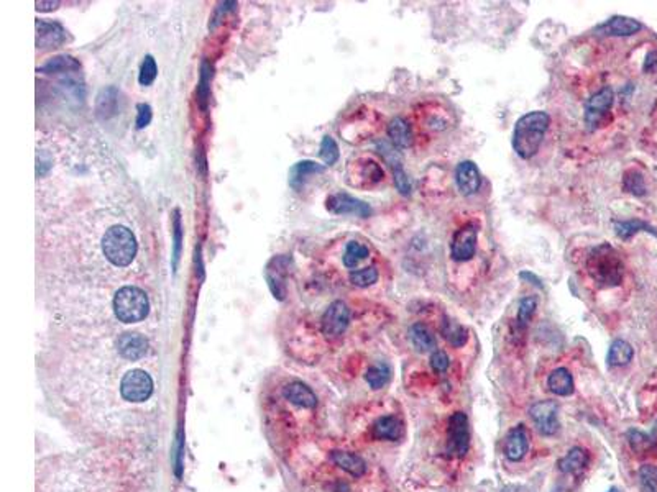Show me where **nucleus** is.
<instances>
[{
	"label": "nucleus",
	"instance_id": "obj_2",
	"mask_svg": "<svg viewBox=\"0 0 657 492\" xmlns=\"http://www.w3.org/2000/svg\"><path fill=\"white\" fill-rule=\"evenodd\" d=\"M587 273L600 287L619 286L623 279V261L613 246L603 243L590 251Z\"/></svg>",
	"mask_w": 657,
	"mask_h": 492
},
{
	"label": "nucleus",
	"instance_id": "obj_24",
	"mask_svg": "<svg viewBox=\"0 0 657 492\" xmlns=\"http://www.w3.org/2000/svg\"><path fill=\"white\" fill-rule=\"evenodd\" d=\"M634 350L628 341L614 340L608 350V365L610 366H626L633 360Z\"/></svg>",
	"mask_w": 657,
	"mask_h": 492
},
{
	"label": "nucleus",
	"instance_id": "obj_29",
	"mask_svg": "<svg viewBox=\"0 0 657 492\" xmlns=\"http://www.w3.org/2000/svg\"><path fill=\"white\" fill-rule=\"evenodd\" d=\"M118 102V94L113 87L102 91L99 98H97V113L101 118H108L116 113V107Z\"/></svg>",
	"mask_w": 657,
	"mask_h": 492
},
{
	"label": "nucleus",
	"instance_id": "obj_34",
	"mask_svg": "<svg viewBox=\"0 0 657 492\" xmlns=\"http://www.w3.org/2000/svg\"><path fill=\"white\" fill-rule=\"evenodd\" d=\"M536 307H537L536 299L524 297L521 300L520 307H518V317H516V322H518L520 328L527 327V324H529V320L532 319V315H534L536 312Z\"/></svg>",
	"mask_w": 657,
	"mask_h": 492
},
{
	"label": "nucleus",
	"instance_id": "obj_13",
	"mask_svg": "<svg viewBox=\"0 0 657 492\" xmlns=\"http://www.w3.org/2000/svg\"><path fill=\"white\" fill-rule=\"evenodd\" d=\"M529 450V433L524 425L511 428L503 443L505 457L510 461H521Z\"/></svg>",
	"mask_w": 657,
	"mask_h": 492
},
{
	"label": "nucleus",
	"instance_id": "obj_14",
	"mask_svg": "<svg viewBox=\"0 0 657 492\" xmlns=\"http://www.w3.org/2000/svg\"><path fill=\"white\" fill-rule=\"evenodd\" d=\"M371 435H374L376 440L398 442V440L405 437V423L396 416L380 417L378 421L374 423V427H371Z\"/></svg>",
	"mask_w": 657,
	"mask_h": 492
},
{
	"label": "nucleus",
	"instance_id": "obj_45",
	"mask_svg": "<svg viewBox=\"0 0 657 492\" xmlns=\"http://www.w3.org/2000/svg\"><path fill=\"white\" fill-rule=\"evenodd\" d=\"M58 5L60 2H36V10H40V12H48V10H55Z\"/></svg>",
	"mask_w": 657,
	"mask_h": 492
},
{
	"label": "nucleus",
	"instance_id": "obj_40",
	"mask_svg": "<svg viewBox=\"0 0 657 492\" xmlns=\"http://www.w3.org/2000/svg\"><path fill=\"white\" fill-rule=\"evenodd\" d=\"M449 365H450V360H449L446 351H442V350L434 351L432 356H431V366H432L434 371H436V372H446L449 370Z\"/></svg>",
	"mask_w": 657,
	"mask_h": 492
},
{
	"label": "nucleus",
	"instance_id": "obj_22",
	"mask_svg": "<svg viewBox=\"0 0 657 492\" xmlns=\"http://www.w3.org/2000/svg\"><path fill=\"white\" fill-rule=\"evenodd\" d=\"M410 340L419 353H429V351H436L437 348L436 336L424 324L412 325L410 328Z\"/></svg>",
	"mask_w": 657,
	"mask_h": 492
},
{
	"label": "nucleus",
	"instance_id": "obj_10",
	"mask_svg": "<svg viewBox=\"0 0 657 492\" xmlns=\"http://www.w3.org/2000/svg\"><path fill=\"white\" fill-rule=\"evenodd\" d=\"M350 310L342 300H335L322 315V331L329 338H339L349 327Z\"/></svg>",
	"mask_w": 657,
	"mask_h": 492
},
{
	"label": "nucleus",
	"instance_id": "obj_4",
	"mask_svg": "<svg viewBox=\"0 0 657 492\" xmlns=\"http://www.w3.org/2000/svg\"><path fill=\"white\" fill-rule=\"evenodd\" d=\"M148 297L142 289L127 286L113 297V310L123 324H137L148 315Z\"/></svg>",
	"mask_w": 657,
	"mask_h": 492
},
{
	"label": "nucleus",
	"instance_id": "obj_43",
	"mask_svg": "<svg viewBox=\"0 0 657 492\" xmlns=\"http://www.w3.org/2000/svg\"><path fill=\"white\" fill-rule=\"evenodd\" d=\"M152 120V108L147 103H140L138 105V117H137V128H145Z\"/></svg>",
	"mask_w": 657,
	"mask_h": 492
},
{
	"label": "nucleus",
	"instance_id": "obj_35",
	"mask_svg": "<svg viewBox=\"0 0 657 492\" xmlns=\"http://www.w3.org/2000/svg\"><path fill=\"white\" fill-rule=\"evenodd\" d=\"M79 69V64L76 63L74 59L69 58V56H58L50 63H46L41 69L43 72H58V71H77Z\"/></svg>",
	"mask_w": 657,
	"mask_h": 492
},
{
	"label": "nucleus",
	"instance_id": "obj_7",
	"mask_svg": "<svg viewBox=\"0 0 657 492\" xmlns=\"http://www.w3.org/2000/svg\"><path fill=\"white\" fill-rule=\"evenodd\" d=\"M613 101L614 94L610 87H602L588 98L585 103V123L590 130H595L605 122L608 112L612 110Z\"/></svg>",
	"mask_w": 657,
	"mask_h": 492
},
{
	"label": "nucleus",
	"instance_id": "obj_30",
	"mask_svg": "<svg viewBox=\"0 0 657 492\" xmlns=\"http://www.w3.org/2000/svg\"><path fill=\"white\" fill-rule=\"evenodd\" d=\"M370 255V251H369V248L361 245V243L359 241H350L349 245H347L345 248V255H344V264L347 268H355L356 264H359L360 261H364L366 260V258H369Z\"/></svg>",
	"mask_w": 657,
	"mask_h": 492
},
{
	"label": "nucleus",
	"instance_id": "obj_37",
	"mask_svg": "<svg viewBox=\"0 0 657 492\" xmlns=\"http://www.w3.org/2000/svg\"><path fill=\"white\" fill-rule=\"evenodd\" d=\"M391 168H393V176H395V184H396L398 190H400L403 195H410L412 190V184H411V179L408 178V174L405 173V169H403L401 163L391 164Z\"/></svg>",
	"mask_w": 657,
	"mask_h": 492
},
{
	"label": "nucleus",
	"instance_id": "obj_41",
	"mask_svg": "<svg viewBox=\"0 0 657 492\" xmlns=\"http://www.w3.org/2000/svg\"><path fill=\"white\" fill-rule=\"evenodd\" d=\"M209 67L208 64H203V76H201V84H199V101H201V105H206V101H208V94H209V87H208V81H209V74L210 72L208 71Z\"/></svg>",
	"mask_w": 657,
	"mask_h": 492
},
{
	"label": "nucleus",
	"instance_id": "obj_16",
	"mask_svg": "<svg viewBox=\"0 0 657 492\" xmlns=\"http://www.w3.org/2000/svg\"><path fill=\"white\" fill-rule=\"evenodd\" d=\"M148 350V341L140 333H123L118 338V351L123 358L137 361L143 358Z\"/></svg>",
	"mask_w": 657,
	"mask_h": 492
},
{
	"label": "nucleus",
	"instance_id": "obj_17",
	"mask_svg": "<svg viewBox=\"0 0 657 492\" xmlns=\"http://www.w3.org/2000/svg\"><path fill=\"white\" fill-rule=\"evenodd\" d=\"M590 463V454L585 448L575 447L572 450H568V453L566 457L558 459V469L563 474H577L583 471Z\"/></svg>",
	"mask_w": 657,
	"mask_h": 492
},
{
	"label": "nucleus",
	"instance_id": "obj_1",
	"mask_svg": "<svg viewBox=\"0 0 657 492\" xmlns=\"http://www.w3.org/2000/svg\"><path fill=\"white\" fill-rule=\"evenodd\" d=\"M551 125V117L547 112L534 110L522 115L515 125L513 149L522 159H531L539 151Z\"/></svg>",
	"mask_w": 657,
	"mask_h": 492
},
{
	"label": "nucleus",
	"instance_id": "obj_12",
	"mask_svg": "<svg viewBox=\"0 0 657 492\" xmlns=\"http://www.w3.org/2000/svg\"><path fill=\"white\" fill-rule=\"evenodd\" d=\"M455 183L460 194L464 195H473L478 193L480 185H482V176L477 164L473 161H462L457 169H455Z\"/></svg>",
	"mask_w": 657,
	"mask_h": 492
},
{
	"label": "nucleus",
	"instance_id": "obj_18",
	"mask_svg": "<svg viewBox=\"0 0 657 492\" xmlns=\"http://www.w3.org/2000/svg\"><path fill=\"white\" fill-rule=\"evenodd\" d=\"M64 40V30L58 23L36 22V45L38 48H51L58 46Z\"/></svg>",
	"mask_w": 657,
	"mask_h": 492
},
{
	"label": "nucleus",
	"instance_id": "obj_15",
	"mask_svg": "<svg viewBox=\"0 0 657 492\" xmlns=\"http://www.w3.org/2000/svg\"><path fill=\"white\" fill-rule=\"evenodd\" d=\"M641 28H643V25L638 20L617 15V17L610 18L608 22L600 25L597 32L607 36H631L638 33Z\"/></svg>",
	"mask_w": 657,
	"mask_h": 492
},
{
	"label": "nucleus",
	"instance_id": "obj_21",
	"mask_svg": "<svg viewBox=\"0 0 657 492\" xmlns=\"http://www.w3.org/2000/svg\"><path fill=\"white\" fill-rule=\"evenodd\" d=\"M388 137L396 148H410L412 144V132L410 123L403 117H395L388 123Z\"/></svg>",
	"mask_w": 657,
	"mask_h": 492
},
{
	"label": "nucleus",
	"instance_id": "obj_32",
	"mask_svg": "<svg viewBox=\"0 0 657 492\" xmlns=\"http://www.w3.org/2000/svg\"><path fill=\"white\" fill-rule=\"evenodd\" d=\"M376 281H378V271H376V268L374 266L350 273V282L354 284V286L369 287L371 286V284H375Z\"/></svg>",
	"mask_w": 657,
	"mask_h": 492
},
{
	"label": "nucleus",
	"instance_id": "obj_27",
	"mask_svg": "<svg viewBox=\"0 0 657 492\" xmlns=\"http://www.w3.org/2000/svg\"><path fill=\"white\" fill-rule=\"evenodd\" d=\"M365 377L370 387H374V389H381V387L388 384V381H390L391 370L386 362H376V365H374L369 371H366Z\"/></svg>",
	"mask_w": 657,
	"mask_h": 492
},
{
	"label": "nucleus",
	"instance_id": "obj_42",
	"mask_svg": "<svg viewBox=\"0 0 657 492\" xmlns=\"http://www.w3.org/2000/svg\"><path fill=\"white\" fill-rule=\"evenodd\" d=\"M179 250H181V219H179V212H176V217H174V263H173L174 268L178 266Z\"/></svg>",
	"mask_w": 657,
	"mask_h": 492
},
{
	"label": "nucleus",
	"instance_id": "obj_20",
	"mask_svg": "<svg viewBox=\"0 0 657 492\" xmlns=\"http://www.w3.org/2000/svg\"><path fill=\"white\" fill-rule=\"evenodd\" d=\"M283 394L289 402L298 407L313 408L315 407V404H318L315 394L309 389L306 384H303V382H291V384H288L286 387H284Z\"/></svg>",
	"mask_w": 657,
	"mask_h": 492
},
{
	"label": "nucleus",
	"instance_id": "obj_9",
	"mask_svg": "<svg viewBox=\"0 0 657 492\" xmlns=\"http://www.w3.org/2000/svg\"><path fill=\"white\" fill-rule=\"evenodd\" d=\"M529 416L537 430L546 437L557 433L558 430V406L556 401H539L532 404Z\"/></svg>",
	"mask_w": 657,
	"mask_h": 492
},
{
	"label": "nucleus",
	"instance_id": "obj_31",
	"mask_svg": "<svg viewBox=\"0 0 657 492\" xmlns=\"http://www.w3.org/2000/svg\"><path fill=\"white\" fill-rule=\"evenodd\" d=\"M623 188L626 193L633 194V195H644L646 194V183L643 174L636 169H629L624 173L623 178Z\"/></svg>",
	"mask_w": 657,
	"mask_h": 492
},
{
	"label": "nucleus",
	"instance_id": "obj_6",
	"mask_svg": "<svg viewBox=\"0 0 657 492\" xmlns=\"http://www.w3.org/2000/svg\"><path fill=\"white\" fill-rule=\"evenodd\" d=\"M153 394V381L148 372L142 370L128 371L122 377L120 396L128 402H145Z\"/></svg>",
	"mask_w": 657,
	"mask_h": 492
},
{
	"label": "nucleus",
	"instance_id": "obj_11",
	"mask_svg": "<svg viewBox=\"0 0 657 492\" xmlns=\"http://www.w3.org/2000/svg\"><path fill=\"white\" fill-rule=\"evenodd\" d=\"M327 209L332 212V214L337 215H359L364 217V219L371 214L369 204H365L364 200L355 199V197L349 194H335L329 197Z\"/></svg>",
	"mask_w": 657,
	"mask_h": 492
},
{
	"label": "nucleus",
	"instance_id": "obj_23",
	"mask_svg": "<svg viewBox=\"0 0 657 492\" xmlns=\"http://www.w3.org/2000/svg\"><path fill=\"white\" fill-rule=\"evenodd\" d=\"M330 458H332V461L339 468H342L349 474L355 476V478H361V476L366 473V463L359 454L347 452H332Z\"/></svg>",
	"mask_w": 657,
	"mask_h": 492
},
{
	"label": "nucleus",
	"instance_id": "obj_8",
	"mask_svg": "<svg viewBox=\"0 0 657 492\" xmlns=\"http://www.w3.org/2000/svg\"><path fill=\"white\" fill-rule=\"evenodd\" d=\"M477 238L478 227L475 224H465L464 227L454 233L452 241H450V256L455 261H468L472 260L477 250Z\"/></svg>",
	"mask_w": 657,
	"mask_h": 492
},
{
	"label": "nucleus",
	"instance_id": "obj_36",
	"mask_svg": "<svg viewBox=\"0 0 657 492\" xmlns=\"http://www.w3.org/2000/svg\"><path fill=\"white\" fill-rule=\"evenodd\" d=\"M320 158L324 159V163L327 166H332L335 161L339 159V147L335 143L334 138L330 137H324L322 143H320Z\"/></svg>",
	"mask_w": 657,
	"mask_h": 492
},
{
	"label": "nucleus",
	"instance_id": "obj_25",
	"mask_svg": "<svg viewBox=\"0 0 657 492\" xmlns=\"http://www.w3.org/2000/svg\"><path fill=\"white\" fill-rule=\"evenodd\" d=\"M318 173H324V166H320L314 161H301L293 166L291 174H289V184H291V188H294L296 190L301 189L304 181L308 179V176L318 174Z\"/></svg>",
	"mask_w": 657,
	"mask_h": 492
},
{
	"label": "nucleus",
	"instance_id": "obj_39",
	"mask_svg": "<svg viewBox=\"0 0 657 492\" xmlns=\"http://www.w3.org/2000/svg\"><path fill=\"white\" fill-rule=\"evenodd\" d=\"M157 77V63L152 56H147L145 61L142 63V69H140V84L142 86H150Z\"/></svg>",
	"mask_w": 657,
	"mask_h": 492
},
{
	"label": "nucleus",
	"instance_id": "obj_33",
	"mask_svg": "<svg viewBox=\"0 0 657 492\" xmlns=\"http://www.w3.org/2000/svg\"><path fill=\"white\" fill-rule=\"evenodd\" d=\"M628 443H629L631 450L636 453H644L653 447V440H651L646 433L639 432V430H629Z\"/></svg>",
	"mask_w": 657,
	"mask_h": 492
},
{
	"label": "nucleus",
	"instance_id": "obj_3",
	"mask_svg": "<svg viewBox=\"0 0 657 492\" xmlns=\"http://www.w3.org/2000/svg\"><path fill=\"white\" fill-rule=\"evenodd\" d=\"M102 250L108 261L116 266H128L135 258L137 241L133 233L125 227H112L102 240Z\"/></svg>",
	"mask_w": 657,
	"mask_h": 492
},
{
	"label": "nucleus",
	"instance_id": "obj_26",
	"mask_svg": "<svg viewBox=\"0 0 657 492\" xmlns=\"http://www.w3.org/2000/svg\"><path fill=\"white\" fill-rule=\"evenodd\" d=\"M441 331H442L444 338H446L450 345L455 346V348H460V346H464L465 343H467V338H468L467 328H465L464 325H460L459 322H455V320H450V319L444 320Z\"/></svg>",
	"mask_w": 657,
	"mask_h": 492
},
{
	"label": "nucleus",
	"instance_id": "obj_38",
	"mask_svg": "<svg viewBox=\"0 0 657 492\" xmlns=\"http://www.w3.org/2000/svg\"><path fill=\"white\" fill-rule=\"evenodd\" d=\"M639 479L648 492H657V466L644 464L639 469Z\"/></svg>",
	"mask_w": 657,
	"mask_h": 492
},
{
	"label": "nucleus",
	"instance_id": "obj_19",
	"mask_svg": "<svg viewBox=\"0 0 657 492\" xmlns=\"http://www.w3.org/2000/svg\"><path fill=\"white\" fill-rule=\"evenodd\" d=\"M547 386H549L551 392L561 397L572 396L573 391H575V382H573L571 371L566 370V367L554 370L549 377H547Z\"/></svg>",
	"mask_w": 657,
	"mask_h": 492
},
{
	"label": "nucleus",
	"instance_id": "obj_28",
	"mask_svg": "<svg viewBox=\"0 0 657 492\" xmlns=\"http://www.w3.org/2000/svg\"><path fill=\"white\" fill-rule=\"evenodd\" d=\"M614 229H617V235L619 238H623V240H628V238H631L634 235V233H638L641 230L654 233V235L657 236V231L653 229V227L648 225L643 220H638V219H636V220H626V222H614Z\"/></svg>",
	"mask_w": 657,
	"mask_h": 492
},
{
	"label": "nucleus",
	"instance_id": "obj_5",
	"mask_svg": "<svg viewBox=\"0 0 657 492\" xmlns=\"http://www.w3.org/2000/svg\"><path fill=\"white\" fill-rule=\"evenodd\" d=\"M470 448V423L464 412H455L449 418L447 453L450 457L464 458Z\"/></svg>",
	"mask_w": 657,
	"mask_h": 492
},
{
	"label": "nucleus",
	"instance_id": "obj_44",
	"mask_svg": "<svg viewBox=\"0 0 657 492\" xmlns=\"http://www.w3.org/2000/svg\"><path fill=\"white\" fill-rule=\"evenodd\" d=\"M644 71L646 72H656L657 71V51H651V53L646 56Z\"/></svg>",
	"mask_w": 657,
	"mask_h": 492
}]
</instances>
